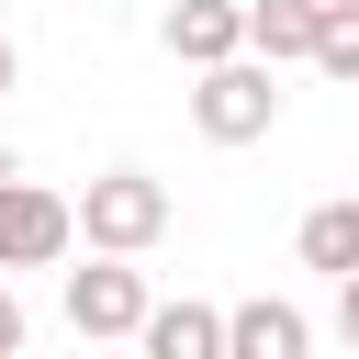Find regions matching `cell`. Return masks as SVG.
<instances>
[{"instance_id":"obj_7","label":"cell","mask_w":359,"mask_h":359,"mask_svg":"<svg viewBox=\"0 0 359 359\" xmlns=\"http://www.w3.org/2000/svg\"><path fill=\"white\" fill-rule=\"evenodd\" d=\"M135 348H146V359H224V314H213V303H146Z\"/></svg>"},{"instance_id":"obj_2","label":"cell","mask_w":359,"mask_h":359,"mask_svg":"<svg viewBox=\"0 0 359 359\" xmlns=\"http://www.w3.org/2000/svg\"><path fill=\"white\" fill-rule=\"evenodd\" d=\"M191 123H202L213 146H258V135L280 123V79H269L258 56H224V67L191 79Z\"/></svg>"},{"instance_id":"obj_11","label":"cell","mask_w":359,"mask_h":359,"mask_svg":"<svg viewBox=\"0 0 359 359\" xmlns=\"http://www.w3.org/2000/svg\"><path fill=\"white\" fill-rule=\"evenodd\" d=\"M0 359H22V303H11V280H0Z\"/></svg>"},{"instance_id":"obj_5","label":"cell","mask_w":359,"mask_h":359,"mask_svg":"<svg viewBox=\"0 0 359 359\" xmlns=\"http://www.w3.org/2000/svg\"><path fill=\"white\" fill-rule=\"evenodd\" d=\"M168 56L202 79L224 56H247V0H168Z\"/></svg>"},{"instance_id":"obj_10","label":"cell","mask_w":359,"mask_h":359,"mask_svg":"<svg viewBox=\"0 0 359 359\" xmlns=\"http://www.w3.org/2000/svg\"><path fill=\"white\" fill-rule=\"evenodd\" d=\"M314 67L325 79H359V0H325L314 11Z\"/></svg>"},{"instance_id":"obj_13","label":"cell","mask_w":359,"mask_h":359,"mask_svg":"<svg viewBox=\"0 0 359 359\" xmlns=\"http://www.w3.org/2000/svg\"><path fill=\"white\" fill-rule=\"evenodd\" d=\"M11 79H22V56H11V34H0V90H11Z\"/></svg>"},{"instance_id":"obj_4","label":"cell","mask_w":359,"mask_h":359,"mask_svg":"<svg viewBox=\"0 0 359 359\" xmlns=\"http://www.w3.org/2000/svg\"><path fill=\"white\" fill-rule=\"evenodd\" d=\"M56 303H67V325H79V337H135L157 292H146V269L90 258V269H67V280H56Z\"/></svg>"},{"instance_id":"obj_8","label":"cell","mask_w":359,"mask_h":359,"mask_svg":"<svg viewBox=\"0 0 359 359\" xmlns=\"http://www.w3.org/2000/svg\"><path fill=\"white\" fill-rule=\"evenodd\" d=\"M314 11H325V0H247V56L280 79L292 56H314Z\"/></svg>"},{"instance_id":"obj_6","label":"cell","mask_w":359,"mask_h":359,"mask_svg":"<svg viewBox=\"0 0 359 359\" xmlns=\"http://www.w3.org/2000/svg\"><path fill=\"white\" fill-rule=\"evenodd\" d=\"M224 359H314V325H303V303H236L224 314Z\"/></svg>"},{"instance_id":"obj_12","label":"cell","mask_w":359,"mask_h":359,"mask_svg":"<svg viewBox=\"0 0 359 359\" xmlns=\"http://www.w3.org/2000/svg\"><path fill=\"white\" fill-rule=\"evenodd\" d=\"M337 337H348V359H359V280H337Z\"/></svg>"},{"instance_id":"obj_9","label":"cell","mask_w":359,"mask_h":359,"mask_svg":"<svg viewBox=\"0 0 359 359\" xmlns=\"http://www.w3.org/2000/svg\"><path fill=\"white\" fill-rule=\"evenodd\" d=\"M292 247H303V269H325V280H359V191H348V202H314Z\"/></svg>"},{"instance_id":"obj_3","label":"cell","mask_w":359,"mask_h":359,"mask_svg":"<svg viewBox=\"0 0 359 359\" xmlns=\"http://www.w3.org/2000/svg\"><path fill=\"white\" fill-rule=\"evenodd\" d=\"M67 247H79V236H67V191L0 168V269H56Z\"/></svg>"},{"instance_id":"obj_1","label":"cell","mask_w":359,"mask_h":359,"mask_svg":"<svg viewBox=\"0 0 359 359\" xmlns=\"http://www.w3.org/2000/svg\"><path fill=\"white\" fill-rule=\"evenodd\" d=\"M67 236H90V258H146L168 236V180L146 168H101L79 202H67Z\"/></svg>"}]
</instances>
